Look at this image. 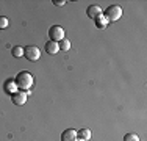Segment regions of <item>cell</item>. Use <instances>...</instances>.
Masks as SVG:
<instances>
[{
	"label": "cell",
	"instance_id": "10",
	"mask_svg": "<svg viewBox=\"0 0 147 141\" xmlns=\"http://www.w3.org/2000/svg\"><path fill=\"white\" fill-rule=\"evenodd\" d=\"M58 45H59V50L67 52L69 49H71V41H69V39H61L58 42Z\"/></svg>",
	"mask_w": 147,
	"mask_h": 141
},
{
	"label": "cell",
	"instance_id": "11",
	"mask_svg": "<svg viewBox=\"0 0 147 141\" xmlns=\"http://www.w3.org/2000/svg\"><path fill=\"white\" fill-rule=\"evenodd\" d=\"M78 136L82 140H85V141H89V138H91V130L89 129H82L78 132Z\"/></svg>",
	"mask_w": 147,
	"mask_h": 141
},
{
	"label": "cell",
	"instance_id": "5",
	"mask_svg": "<svg viewBox=\"0 0 147 141\" xmlns=\"http://www.w3.org/2000/svg\"><path fill=\"white\" fill-rule=\"evenodd\" d=\"M77 138H78V133L74 129H66L61 133V141H77Z\"/></svg>",
	"mask_w": 147,
	"mask_h": 141
},
{
	"label": "cell",
	"instance_id": "16",
	"mask_svg": "<svg viewBox=\"0 0 147 141\" xmlns=\"http://www.w3.org/2000/svg\"><path fill=\"white\" fill-rule=\"evenodd\" d=\"M53 3H55L57 6H63V5H66V2H64V0H63V2H53Z\"/></svg>",
	"mask_w": 147,
	"mask_h": 141
},
{
	"label": "cell",
	"instance_id": "4",
	"mask_svg": "<svg viewBox=\"0 0 147 141\" xmlns=\"http://www.w3.org/2000/svg\"><path fill=\"white\" fill-rule=\"evenodd\" d=\"M49 36H50V39H52V41H55V42L64 39V28L59 27V25L50 27V30H49Z\"/></svg>",
	"mask_w": 147,
	"mask_h": 141
},
{
	"label": "cell",
	"instance_id": "1",
	"mask_svg": "<svg viewBox=\"0 0 147 141\" xmlns=\"http://www.w3.org/2000/svg\"><path fill=\"white\" fill-rule=\"evenodd\" d=\"M16 85L20 89H30L31 85H33V75L30 72H27V70H22L16 77Z\"/></svg>",
	"mask_w": 147,
	"mask_h": 141
},
{
	"label": "cell",
	"instance_id": "3",
	"mask_svg": "<svg viewBox=\"0 0 147 141\" xmlns=\"http://www.w3.org/2000/svg\"><path fill=\"white\" fill-rule=\"evenodd\" d=\"M24 55H25L27 60H30V61H38L39 56H41V52L36 45H27V47L24 49Z\"/></svg>",
	"mask_w": 147,
	"mask_h": 141
},
{
	"label": "cell",
	"instance_id": "13",
	"mask_svg": "<svg viewBox=\"0 0 147 141\" xmlns=\"http://www.w3.org/2000/svg\"><path fill=\"white\" fill-rule=\"evenodd\" d=\"M11 52H13V55H14L16 58H20V56L24 55V49L20 47V45H16V47H13Z\"/></svg>",
	"mask_w": 147,
	"mask_h": 141
},
{
	"label": "cell",
	"instance_id": "12",
	"mask_svg": "<svg viewBox=\"0 0 147 141\" xmlns=\"http://www.w3.org/2000/svg\"><path fill=\"white\" fill-rule=\"evenodd\" d=\"M107 22H108V20L105 19V17H102V16H97L96 17V24H97V27H100V28L107 27Z\"/></svg>",
	"mask_w": 147,
	"mask_h": 141
},
{
	"label": "cell",
	"instance_id": "6",
	"mask_svg": "<svg viewBox=\"0 0 147 141\" xmlns=\"http://www.w3.org/2000/svg\"><path fill=\"white\" fill-rule=\"evenodd\" d=\"M25 102H27V93H24V91H17V93L13 94V104L25 105Z\"/></svg>",
	"mask_w": 147,
	"mask_h": 141
},
{
	"label": "cell",
	"instance_id": "7",
	"mask_svg": "<svg viewBox=\"0 0 147 141\" xmlns=\"http://www.w3.org/2000/svg\"><path fill=\"white\" fill-rule=\"evenodd\" d=\"M45 52H47L49 55H57L58 52H59L58 42H55V41H47V44H45Z\"/></svg>",
	"mask_w": 147,
	"mask_h": 141
},
{
	"label": "cell",
	"instance_id": "9",
	"mask_svg": "<svg viewBox=\"0 0 147 141\" xmlns=\"http://www.w3.org/2000/svg\"><path fill=\"white\" fill-rule=\"evenodd\" d=\"M5 91L8 94H14V93H17V85H16V82H13V80H6L5 82Z\"/></svg>",
	"mask_w": 147,
	"mask_h": 141
},
{
	"label": "cell",
	"instance_id": "15",
	"mask_svg": "<svg viewBox=\"0 0 147 141\" xmlns=\"http://www.w3.org/2000/svg\"><path fill=\"white\" fill-rule=\"evenodd\" d=\"M6 27H8V19L0 16V28H6Z\"/></svg>",
	"mask_w": 147,
	"mask_h": 141
},
{
	"label": "cell",
	"instance_id": "17",
	"mask_svg": "<svg viewBox=\"0 0 147 141\" xmlns=\"http://www.w3.org/2000/svg\"><path fill=\"white\" fill-rule=\"evenodd\" d=\"M77 141H85V140H82V138H80V140H78V138H77Z\"/></svg>",
	"mask_w": 147,
	"mask_h": 141
},
{
	"label": "cell",
	"instance_id": "2",
	"mask_svg": "<svg viewBox=\"0 0 147 141\" xmlns=\"http://www.w3.org/2000/svg\"><path fill=\"white\" fill-rule=\"evenodd\" d=\"M121 16H122V8L119 5H111L105 11V19L108 22H116V20L121 19Z\"/></svg>",
	"mask_w": 147,
	"mask_h": 141
},
{
	"label": "cell",
	"instance_id": "8",
	"mask_svg": "<svg viewBox=\"0 0 147 141\" xmlns=\"http://www.w3.org/2000/svg\"><path fill=\"white\" fill-rule=\"evenodd\" d=\"M86 14H88L91 19H96L97 16L102 14V8H100L99 5H91V6H88V9H86Z\"/></svg>",
	"mask_w": 147,
	"mask_h": 141
},
{
	"label": "cell",
	"instance_id": "14",
	"mask_svg": "<svg viewBox=\"0 0 147 141\" xmlns=\"http://www.w3.org/2000/svg\"><path fill=\"white\" fill-rule=\"evenodd\" d=\"M124 141H139V136L136 133H127L124 136Z\"/></svg>",
	"mask_w": 147,
	"mask_h": 141
}]
</instances>
